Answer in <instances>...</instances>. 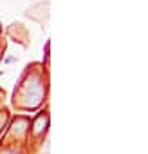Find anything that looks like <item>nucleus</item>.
I'll return each mask as SVG.
<instances>
[{"label": "nucleus", "instance_id": "1", "mask_svg": "<svg viewBox=\"0 0 148 154\" xmlns=\"http://www.w3.org/2000/svg\"><path fill=\"white\" fill-rule=\"evenodd\" d=\"M13 62H16V58H7L6 60V63H13Z\"/></svg>", "mask_w": 148, "mask_h": 154}]
</instances>
